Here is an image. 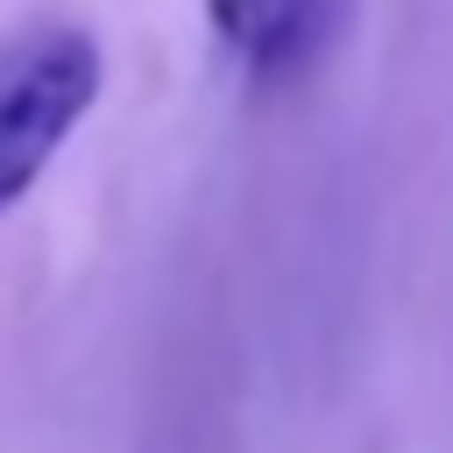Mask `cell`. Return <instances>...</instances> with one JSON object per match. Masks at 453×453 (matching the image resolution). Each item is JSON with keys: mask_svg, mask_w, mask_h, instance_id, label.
<instances>
[{"mask_svg": "<svg viewBox=\"0 0 453 453\" xmlns=\"http://www.w3.org/2000/svg\"><path fill=\"white\" fill-rule=\"evenodd\" d=\"M99 85H106V57L71 21L0 42V212H14L42 184L71 127L99 106Z\"/></svg>", "mask_w": 453, "mask_h": 453, "instance_id": "obj_1", "label": "cell"}, {"mask_svg": "<svg viewBox=\"0 0 453 453\" xmlns=\"http://www.w3.org/2000/svg\"><path fill=\"white\" fill-rule=\"evenodd\" d=\"M198 7L212 42L241 64V78L297 85L347 42L361 0H198Z\"/></svg>", "mask_w": 453, "mask_h": 453, "instance_id": "obj_2", "label": "cell"}]
</instances>
